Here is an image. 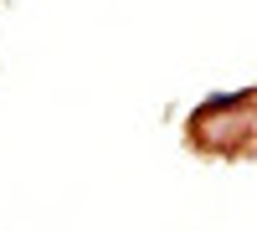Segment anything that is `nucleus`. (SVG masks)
Listing matches in <instances>:
<instances>
[]
</instances>
